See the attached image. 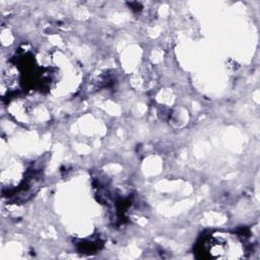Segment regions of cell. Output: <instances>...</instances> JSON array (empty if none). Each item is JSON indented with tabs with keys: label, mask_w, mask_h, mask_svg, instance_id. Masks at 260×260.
Segmentation results:
<instances>
[{
	"label": "cell",
	"mask_w": 260,
	"mask_h": 260,
	"mask_svg": "<svg viewBox=\"0 0 260 260\" xmlns=\"http://www.w3.org/2000/svg\"><path fill=\"white\" fill-rule=\"evenodd\" d=\"M202 257L213 259H235L242 258L245 253L243 242L239 236L216 232L207 236L200 245Z\"/></svg>",
	"instance_id": "6da1fadb"
}]
</instances>
